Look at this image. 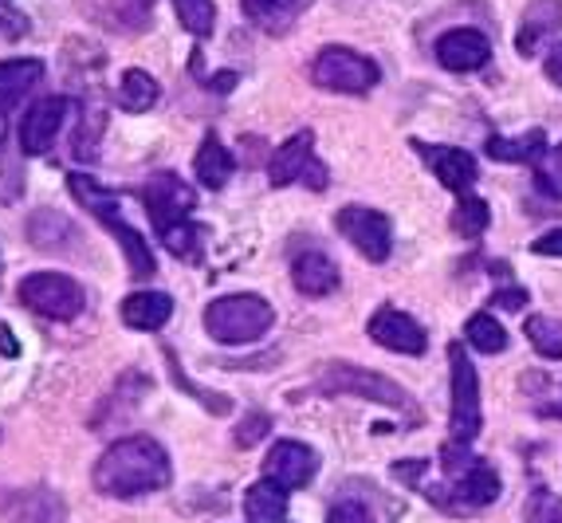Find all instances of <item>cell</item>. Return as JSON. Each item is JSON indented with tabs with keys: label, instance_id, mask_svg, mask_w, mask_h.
<instances>
[{
	"label": "cell",
	"instance_id": "1",
	"mask_svg": "<svg viewBox=\"0 0 562 523\" xmlns=\"http://www.w3.org/2000/svg\"><path fill=\"white\" fill-rule=\"evenodd\" d=\"M94 488L114 500H134V496H150L169 488L173 480V465L169 453L154 437H122L106 448L103 457L94 460L91 472Z\"/></svg>",
	"mask_w": 562,
	"mask_h": 523
},
{
	"label": "cell",
	"instance_id": "2",
	"mask_svg": "<svg viewBox=\"0 0 562 523\" xmlns=\"http://www.w3.org/2000/svg\"><path fill=\"white\" fill-rule=\"evenodd\" d=\"M67 189H71V197H76V201L87 209V213H94L99 221L106 224V229H111V236L122 244V253H126V264H131V276H138V280L154 276V268H158V264H154L150 244H146V236H142L131 221H122L119 193L103 189L94 178H87V174H71V178H67Z\"/></svg>",
	"mask_w": 562,
	"mask_h": 523
},
{
	"label": "cell",
	"instance_id": "3",
	"mask_svg": "<svg viewBox=\"0 0 562 523\" xmlns=\"http://www.w3.org/2000/svg\"><path fill=\"white\" fill-rule=\"evenodd\" d=\"M276 327V308L263 296H221L205 308V331L225 346H252Z\"/></svg>",
	"mask_w": 562,
	"mask_h": 523
},
{
	"label": "cell",
	"instance_id": "4",
	"mask_svg": "<svg viewBox=\"0 0 562 523\" xmlns=\"http://www.w3.org/2000/svg\"><path fill=\"white\" fill-rule=\"evenodd\" d=\"M319 393H358V398H370L378 405H390V410H405L409 413V425H422V405L413 402L409 393L394 382V378H385V374L374 370H362V366H350V363H335L323 370V378L315 382Z\"/></svg>",
	"mask_w": 562,
	"mask_h": 523
},
{
	"label": "cell",
	"instance_id": "5",
	"mask_svg": "<svg viewBox=\"0 0 562 523\" xmlns=\"http://www.w3.org/2000/svg\"><path fill=\"white\" fill-rule=\"evenodd\" d=\"M16 296L29 311H36L44 319H56V323H71L87 308L83 283L64 276V271H32V276L20 280Z\"/></svg>",
	"mask_w": 562,
	"mask_h": 523
},
{
	"label": "cell",
	"instance_id": "6",
	"mask_svg": "<svg viewBox=\"0 0 562 523\" xmlns=\"http://www.w3.org/2000/svg\"><path fill=\"white\" fill-rule=\"evenodd\" d=\"M382 71L370 56L355 52V47H323L315 64H311V84L335 94H366L374 91Z\"/></svg>",
	"mask_w": 562,
	"mask_h": 523
},
{
	"label": "cell",
	"instance_id": "7",
	"mask_svg": "<svg viewBox=\"0 0 562 523\" xmlns=\"http://www.w3.org/2000/svg\"><path fill=\"white\" fill-rule=\"evenodd\" d=\"M138 193H142L146 213H150L154 229H158V236H166L169 229H178V224H189V216H193V209H198L193 186H186L173 169L150 174V181H146Z\"/></svg>",
	"mask_w": 562,
	"mask_h": 523
},
{
	"label": "cell",
	"instance_id": "8",
	"mask_svg": "<svg viewBox=\"0 0 562 523\" xmlns=\"http://www.w3.org/2000/svg\"><path fill=\"white\" fill-rule=\"evenodd\" d=\"M449 370H452V441H464L469 445L472 437L480 433V378L472 358L464 355V343L449 346Z\"/></svg>",
	"mask_w": 562,
	"mask_h": 523
},
{
	"label": "cell",
	"instance_id": "9",
	"mask_svg": "<svg viewBox=\"0 0 562 523\" xmlns=\"http://www.w3.org/2000/svg\"><path fill=\"white\" fill-rule=\"evenodd\" d=\"M268 181H272L276 189L291 186V181H307L315 193L327 189L330 174H327V166L315 158V134L311 131L291 134V138L272 154V162H268Z\"/></svg>",
	"mask_w": 562,
	"mask_h": 523
},
{
	"label": "cell",
	"instance_id": "10",
	"mask_svg": "<svg viewBox=\"0 0 562 523\" xmlns=\"http://www.w3.org/2000/svg\"><path fill=\"white\" fill-rule=\"evenodd\" d=\"M335 229L355 244L370 264H385L394 253V224L390 216L366 205H347L335 213Z\"/></svg>",
	"mask_w": 562,
	"mask_h": 523
},
{
	"label": "cell",
	"instance_id": "11",
	"mask_svg": "<svg viewBox=\"0 0 562 523\" xmlns=\"http://www.w3.org/2000/svg\"><path fill=\"white\" fill-rule=\"evenodd\" d=\"M366 331H370V338H374L378 346H385V350H397V355L422 358L425 350H429V335H425L422 323H417L409 311L390 308V303L370 315Z\"/></svg>",
	"mask_w": 562,
	"mask_h": 523
},
{
	"label": "cell",
	"instance_id": "12",
	"mask_svg": "<svg viewBox=\"0 0 562 523\" xmlns=\"http://www.w3.org/2000/svg\"><path fill=\"white\" fill-rule=\"evenodd\" d=\"M319 472V453L303 441H276L263 457V477L276 480L280 488H307Z\"/></svg>",
	"mask_w": 562,
	"mask_h": 523
},
{
	"label": "cell",
	"instance_id": "13",
	"mask_svg": "<svg viewBox=\"0 0 562 523\" xmlns=\"http://www.w3.org/2000/svg\"><path fill=\"white\" fill-rule=\"evenodd\" d=\"M67 99L64 94H47L40 103H32L20 119V154H29V158H40L47 149L56 146V134L67 119Z\"/></svg>",
	"mask_w": 562,
	"mask_h": 523
},
{
	"label": "cell",
	"instance_id": "14",
	"mask_svg": "<svg viewBox=\"0 0 562 523\" xmlns=\"http://www.w3.org/2000/svg\"><path fill=\"white\" fill-rule=\"evenodd\" d=\"M413 149L429 162V169L437 174V181H441L445 189H452L457 197L472 193V186H476V178H480V169H476V158H472L469 149L429 146V142H417V138H413Z\"/></svg>",
	"mask_w": 562,
	"mask_h": 523
},
{
	"label": "cell",
	"instance_id": "15",
	"mask_svg": "<svg viewBox=\"0 0 562 523\" xmlns=\"http://www.w3.org/2000/svg\"><path fill=\"white\" fill-rule=\"evenodd\" d=\"M492 59V44L480 29H452L437 40V64L445 71H480Z\"/></svg>",
	"mask_w": 562,
	"mask_h": 523
},
{
	"label": "cell",
	"instance_id": "16",
	"mask_svg": "<svg viewBox=\"0 0 562 523\" xmlns=\"http://www.w3.org/2000/svg\"><path fill=\"white\" fill-rule=\"evenodd\" d=\"M452 492V508H487L492 500H499L504 485H499V472L487 465L484 457L472 460L457 480H449Z\"/></svg>",
	"mask_w": 562,
	"mask_h": 523
},
{
	"label": "cell",
	"instance_id": "17",
	"mask_svg": "<svg viewBox=\"0 0 562 523\" xmlns=\"http://www.w3.org/2000/svg\"><path fill=\"white\" fill-rule=\"evenodd\" d=\"M291 283L300 288V296L323 299L342 283V276H338V264L323 248H307V253L291 260Z\"/></svg>",
	"mask_w": 562,
	"mask_h": 523
},
{
	"label": "cell",
	"instance_id": "18",
	"mask_svg": "<svg viewBox=\"0 0 562 523\" xmlns=\"http://www.w3.org/2000/svg\"><path fill=\"white\" fill-rule=\"evenodd\" d=\"M562 32V0H531L524 16V29L516 36V52L524 59H531L539 52V44Z\"/></svg>",
	"mask_w": 562,
	"mask_h": 523
},
{
	"label": "cell",
	"instance_id": "19",
	"mask_svg": "<svg viewBox=\"0 0 562 523\" xmlns=\"http://www.w3.org/2000/svg\"><path fill=\"white\" fill-rule=\"evenodd\" d=\"M311 4H315V0H240L244 16L252 20L260 32H268V36L291 32V24H295Z\"/></svg>",
	"mask_w": 562,
	"mask_h": 523
},
{
	"label": "cell",
	"instance_id": "20",
	"mask_svg": "<svg viewBox=\"0 0 562 523\" xmlns=\"http://www.w3.org/2000/svg\"><path fill=\"white\" fill-rule=\"evenodd\" d=\"M173 315V299L166 291H134L122 299V323L131 331H161Z\"/></svg>",
	"mask_w": 562,
	"mask_h": 523
},
{
	"label": "cell",
	"instance_id": "21",
	"mask_svg": "<svg viewBox=\"0 0 562 523\" xmlns=\"http://www.w3.org/2000/svg\"><path fill=\"white\" fill-rule=\"evenodd\" d=\"M4 515L12 523H64V500L52 488H29V492L9 496Z\"/></svg>",
	"mask_w": 562,
	"mask_h": 523
},
{
	"label": "cell",
	"instance_id": "22",
	"mask_svg": "<svg viewBox=\"0 0 562 523\" xmlns=\"http://www.w3.org/2000/svg\"><path fill=\"white\" fill-rule=\"evenodd\" d=\"M484 154L507 166H535L547 154V134L527 131V134H492L484 142Z\"/></svg>",
	"mask_w": 562,
	"mask_h": 523
},
{
	"label": "cell",
	"instance_id": "23",
	"mask_svg": "<svg viewBox=\"0 0 562 523\" xmlns=\"http://www.w3.org/2000/svg\"><path fill=\"white\" fill-rule=\"evenodd\" d=\"M44 79V59H0V111L16 107Z\"/></svg>",
	"mask_w": 562,
	"mask_h": 523
},
{
	"label": "cell",
	"instance_id": "24",
	"mask_svg": "<svg viewBox=\"0 0 562 523\" xmlns=\"http://www.w3.org/2000/svg\"><path fill=\"white\" fill-rule=\"evenodd\" d=\"M244 515L252 523H283V515H288V488H280L268 477L256 480L244 492Z\"/></svg>",
	"mask_w": 562,
	"mask_h": 523
},
{
	"label": "cell",
	"instance_id": "25",
	"mask_svg": "<svg viewBox=\"0 0 562 523\" xmlns=\"http://www.w3.org/2000/svg\"><path fill=\"white\" fill-rule=\"evenodd\" d=\"M29 241L36 248H44V253H64V248L76 244V224L67 221L64 213H56V209H40L29 221Z\"/></svg>",
	"mask_w": 562,
	"mask_h": 523
},
{
	"label": "cell",
	"instance_id": "26",
	"mask_svg": "<svg viewBox=\"0 0 562 523\" xmlns=\"http://www.w3.org/2000/svg\"><path fill=\"white\" fill-rule=\"evenodd\" d=\"M193 169H198V181L205 189H225L228 178H233V169H236V158L228 154L225 142L209 134V138L201 142L198 158H193Z\"/></svg>",
	"mask_w": 562,
	"mask_h": 523
},
{
	"label": "cell",
	"instance_id": "27",
	"mask_svg": "<svg viewBox=\"0 0 562 523\" xmlns=\"http://www.w3.org/2000/svg\"><path fill=\"white\" fill-rule=\"evenodd\" d=\"M119 99H122V111L142 114V111H150V107L161 99V87L150 71H142V67H126V71H122Z\"/></svg>",
	"mask_w": 562,
	"mask_h": 523
},
{
	"label": "cell",
	"instance_id": "28",
	"mask_svg": "<svg viewBox=\"0 0 562 523\" xmlns=\"http://www.w3.org/2000/svg\"><path fill=\"white\" fill-rule=\"evenodd\" d=\"M449 224H452V233H457V236H464V241H476V236L487 233V224H492V209H487L484 197L464 193L457 201V209H452Z\"/></svg>",
	"mask_w": 562,
	"mask_h": 523
},
{
	"label": "cell",
	"instance_id": "29",
	"mask_svg": "<svg viewBox=\"0 0 562 523\" xmlns=\"http://www.w3.org/2000/svg\"><path fill=\"white\" fill-rule=\"evenodd\" d=\"M464 338L476 346L480 355H499V350H507V331L492 311H476V315L464 323Z\"/></svg>",
	"mask_w": 562,
	"mask_h": 523
},
{
	"label": "cell",
	"instance_id": "30",
	"mask_svg": "<svg viewBox=\"0 0 562 523\" xmlns=\"http://www.w3.org/2000/svg\"><path fill=\"white\" fill-rule=\"evenodd\" d=\"M524 335H527V343L535 346V355H543V358H562V319H551V315H527Z\"/></svg>",
	"mask_w": 562,
	"mask_h": 523
},
{
	"label": "cell",
	"instance_id": "31",
	"mask_svg": "<svg viewBox=\"0 0 562 523\" xmlns=\"http://www.w3.org/2000/svg\"><path fill=\"white\" fill-rule=\"evenodd\" d=\"M173 12H178V24L189 36H213L216 29V4L213 0H173Z\"/></svg>",
	"mask_w": 562,
	"mask_h": 523
},
{
	"label": "cell",
	"instance_id": "32",
	"mask_svg": "<svg viewBox=\"0 0 562 523\" xmlns=\"http://www.w3.org/2000/svg\"><path fill=\"white\" fill-rule=\"evenodd\" d=\"M535 186L543 189L547 197L562 201V142L559 146H547V154L535 162Z\"/></svg>",
	"mask_w": 562,
	"mask_h": 523
},
{
	"label": "cell",
	"instance_id": "33",
	"mask_svg": "<svg viewBox=\"0 0 562 523\" xmlns=\"http://www.w3.org/2000/svg\"><path fill=\"white\" fill-rule=\"evenodd\" d=\"M524 523H562V496L551 488H535L524 508Z\"/></svg>",
	"mask_w": 562,
	"mask_h": 523
},
{
	"label": "cell",
	"instance_id": "34",
	"mask_svg": "<svg viewBox=\"0 0 562 523\" xmlns=\"http://www.w3.org/2000/svg\"><path fill=\"white\" fill-rule=\"evenodd\" d=\"M268 433H272V418H268V413H248V418H244L240 425H236L233 437H236V445L252 448L256 441H263Z\"/></svg>",
	"mask_w": 562,
	"mask_h": 523
},
{
	"label": "cell",
	"instance_id": "35",
	"mask_svg": "<svg viewBox=\"0 0 562 523\" xmlns=\"http://www.w3.org/2000/svg\"><path fill=\"white\" fill-rule=\"evenodd\" d=\"M327 523H374V515H370V508L362 504V500H338L335 508H330Z\"/></svg>",
	"mask_w": 562,
	"mask_h": 523
},
{
	"label": "cell",
	"instance_id": "36",
	"mask_svg": "<svg viewBox=\"0 0 562 523\" xmlns=\"http://www.w3.org/2000/svg\"><path fill=\"white\" fill-rule=\"evenodd\" d=\"M20 32H29V20L12 12L4 0H0V36H20Z\"/></svg>",
	"mask_w": 562,
	"mask_h": 523
},
{
	"label": "cell",
	"instance_id": "37",
	"mask_svg": "<svg viewBox=\"0 0 562 523\" xmlns=\"http://www.w3.org/2000/svg\"><path fill=\"white\" fill-rule=\"evenodd\" d=\"M535 256H562V229H551V233H543L539 241L531 244Z\"/></svg>",
	"mask_w": 562,
	"mask_h": 523
},
{
	"label": "cell",
	"instance_id": "38",
	"mask_svg": "<svg viewBox=\"0 0 562 523\" xmlns=\"http://www.w3.org/2000/svg\"><path fill=\"white\" fill-rule=\"evenodd\" d=\"M543 71H547V79H551L554 87H562V44L551 47V56H547Z\"/></svg>",
	"mask_w": 562,
	"mask_h": 523
},
{
	"label": "cell",
	"instance_id": "39",
	"mask_svg": "<svg viewBox=\"0 0 562 523\" xmlns=\"http://www.w3.org/2000/svg\"><path fill=\"white\" fill-rule=\"evenodd\" d=\"M496 303L499 308H512V311H519L527 303V291H519V288H507V291H496Z\"/></svg>",
	"mask_w": 562,
	"mask_h": 523
},
{
	"label": "cell",
	"instance_id": "40",
	"mask_svg": "<svg viewBox=\"0 0 562 523\" xmlns=\"http://www.w3.org/2000/svg\"><path fill=\"white\" fill-rule=\"evenodd\" d=\"M16 338H12V331H9V323H0V355L4 358H16Z\"/></svg>",
	"mask_w": 562,
	"mask_h": 523
},
{
	"label": "cell",
	"instance_id": "41",
	"mask_svg": "<svg viewBox=\"0 0 562 523\" xmlns=\"http://www.w3.org/2000/svg\"><path fill=\"white\" fill-rule=\"evenodd\" d=\"M547 413H551V418H559V421H562V405H551V410H547Z\"/></svg>",
	"mask_w": 562,
	"mask_h": 523
},
{
	"label": "cell",
	"instance_id": "42",
	"mask_svg": "<svg viewBox=\"0 0 562 523\" xmlns=\"http://www.w3.org/2000/svg\"><path fill=\"white\" fill-rule=\"evenodd\" d=\"M0 142H4V126H0Z\"/></svg>",
	"mask_w": 562,
	"mask_h": 523
},
{
	"label": "cell",
	"instance_id": "43",
	"mask_svg": "<svg viewBox=\"0 0 562 523\" xmlns=\"http://www.w3.org/2000/svg\"><path fill=\"white\" fill-rule=\"evenodd\" d=\"M0 268H4V256H0Z\"/></svg>",
	"mask_w": 562,
	"mask_h": 523
}]
</instances>
